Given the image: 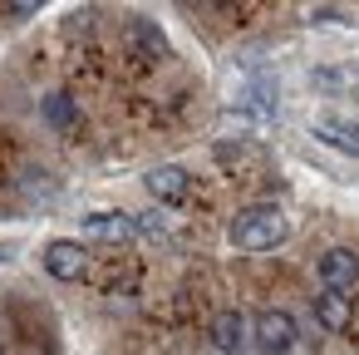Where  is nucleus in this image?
<instances>
[{
	"label": "nucleus",
	"instance_id": "f257e3e1",
	"mask_svg": "<svg viewBox=\"0 0 359 355\" xmlns=\"http://www.w3.org/2000/svg\"><path fill=\"white\" fill-rule=\"evenodd\" d=\"M285 232H290V222H285V212L276 202H251L231 222V242L241 252H271V247L285 242Z\"/></svg>",
	"mask_w": 359,
	"mask_h": 355
},
{
	"label": "nucleus",
	"instance_id": "f03ea898",
	"mask_svg": "<svg viewBox=\"0 0 359 355\" xmlns=\"http://www.w3.org/2000/svg\"><path fill=\"white\" fill-rule=\"evenodd\" d=\"M251 330H256L261 355H285V350L295 345V321H290V311H261Z\"/></svg>",
	"mask_w": 359,
	"mask_h": 355
},
{
	"label": "nucleus",
	"instance_id": "7ed1b4c3",
	"mask_svg": "<svg viewBox=\"0 0 359 355\" xmlns=\"http://www.w3.org/2000/svg\"><path fill=\"white\" fill-rule=\"evenodd\" d=\"M320 281H325V291H354V281H359V252L354 247H330L325 257H320Z\"/></svg>",
	"mask_w": 359,
	"mask_h": 355
},
{
	"label": "nucleus",
	"instance_id": "20e7f679",
	"mask_svg": "<svg viewBox=\"0 0 359 355\" xmlns=\"http://www.w3.org/2000/svg\"><path fill=\"white\" fill-rule=\"evenodd\" d=\"M45 271H50L55 281H79V276L89 271V252H84L79 242H50V247H45Z\"/></svg>",
	"mask_w": 359,
	"mask_h": 355
},
{
	"label": "nucleus",
	"instance_id": "39448f33",
	"mask_svg": "<svg viewBox=\"0 0 359 355\" xmlns=\"http://www.w3.org/2000/svg\"><path fill=\"white\" fill-rule=\"evenodd\" d=\"M315 321L325 325V330H349L354 325V296H344V291H320L315 296Z\"/></svg>",
	"mask_w": 359,
	"mask_h": 355
},
{
	"label": "nucleus",
	"instance_id": "423d86ee",
	"mask_svg": "<svg viewBox=\"0 0 359 355\" xmlns=\"http://www.w3.org/2000/svg\"><path fill=\"white\" fill-rule=\"evenodd\" d=\"M187 188H192V178H187L177 163H163V168H153V173H148V193H153L158 202H182V198H187Z\"/></svg>",
	"mask_w": 359,
	"mask_h": 355
},
{
	"label": "nucleus",
	"instance_id": "0eeeda50",
	"mask_svg": "<svg viewBox=\"0 0 359 355\" xmlns=\"http://www.w3.org/2000/svg\"><path fill=\"white\" fill-rule=\"evenodd\" d=\"M212 345H217L222 355H236V350L246 345V316H241V311H217V316H212Z\"/></svg>",
	"mask_w": 359,
	"mask_h": 355
},
{
	"label": "nucleus",
	"instance_id": "6e6552de",
	"mask_svg": "<svg viewBox=\"0 0 359 355\" xmlns=\"http://www.w3.org/2000/svg\"><path fill=\"white\" fill-rule=\"evenodd\" d=\"M128 45H133V55H138V60H163V55H168L163 30H158L153 20H143V15H133V20H128Z\"/></svg>",
	"mask_w": 359,
	"mask_h": 355
},
{
	"label": "nucleus",
	"instance_id": "1a4fd4ad",
	"mask_svg": "<svg viewBox=\"0 0 359 355\" xmlns=\"http://www.w3.org/2000/svg\"><path fill=\"white\" fill-rule=\"evenodd\" d=\"M84 232L99 237V242H128L138 227H133V217H123V212H94V217L84 222Z\"/></svg>",
	"mask_w": 359,
	"mask_h": 355
},
{
	"label": "nucleus",
	"instance_id": "9d476101",
	"mask_svg": "<svg viewBox=\"0 0 359 355\" xmlns=\"http://www.w3.org/2000/svg\"><path fill=\"white\" fill-rule=\"evenodd\" d=\"M45 124L60 129V134H79L84 119H79V104H74L69 94H50V99H45Z\"/></svg>",
	"mask_w": 359,
	"mask_h": 355
},
{
	"label": "nucleus",
	"instance_id": "9b49d317",
	"mask_svg": "<svg viewBox=\"0 0 359 355\" xmlns=\"http://www.w3.org/2000/svg\"><path fill=\"white\" fill-rule=\"evenodd\" d=\"M320 138H330V143L344 148V153H359V134H349L344 124H320Z\"/></svg>",
	"mask_w": 359,
	"mask_h": 355
},
{
	"label": "nucleus",
	"instance_id": "f8f14e48",
	"mask_svg": "<svg viewBox=\"0 0 359 355\" xmlns=\"http://www.w3.org/2000/svg\"><path fill=\"white\" fill-rule=\"evenodd\" d=\"M217 158H222V168H246V163H261V153H256V148H217Z\"/></svg>",
	"mask_w": 359,
	"mask_h": 355
},
{
	"label": "nucleus",
	"instance_id": "ddd939ff",
	"mask_svg": "<svg viewBox=\"0 0 359 355\" xmlns=\"http://www.w3.org/2000/svg\"><path fill=\"white\" fill-rule=\"evenodd\" d=\"M89 25H94V11H79L65 20V35H89Z\"/></svg>",
	"mask_w": 359,
	"mask_h": 355
},
{
	"label": "nucleus",
	"instance_id": "4468645a",
	"mask_svg": "<svg viewBox=\"0 0 359 355\" xmlns=\"http://www.w3.org/2000/svg\"><path fill=\"white\" fill-rule=\"evenodd\" d=\"M40 6H35V0H20V6H0V15H6V20H25V15H35Z\"/></svg>",
	"mask_w": 359,
	"mask_h": 355
},
{
	"label": "nucleus",
	"instance_id": "2eb2a0df",
	"mask_svg": "<svg viewBox=\"0 0 359 355\" xmlns=\"http://www.w3.org/2000/svg\"><path fill=\"white\" fill-rule=\"evenodd\" d=\"M0 257H6V252H0Z\"/></svg>",
	"mask_w": 359,
	"mask_h": 355
}]
</instances>
